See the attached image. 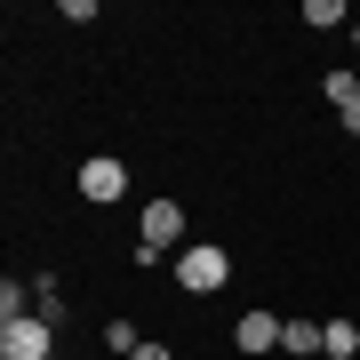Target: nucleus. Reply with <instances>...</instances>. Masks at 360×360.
<instances>
[{
    "instance_id": "nucleus-8",
    "label": "nucleus",
    "mask_w": 360,
    "mask_h": 360,
    "mask_svg": "<svg viewBox=\"0 0 360 360\" xmlns=\"http://www.w3.org/2000/svg\"><path fill=\"white\" fill-rule=\"evenodd\" d=\"M104 345H112V352H120V360H129V352H136V345H144V336H136V321H104Z\"/></svg>"
},
{
    "instance_id": "nucleus-7",
    "label": "nucleus",
    "mask_w": 360,
    "mask_h": 360,
    "mask_svg": "<svg viewBox=\"0 0 360 360\" xmlns=\"http://www.w3.org/2000/svg\"><path fill=\"white\" fill-rule=\"evenodd\" d=\"M304 25H312V32H336V25H352V16L336 8V0H304Z\"/></svg>"
},
{
    "instance_id": "nucleus-5",
    "label": "nucleus",
    "mask_w": 360,
    "mask_h": 360,
    "mask_svg": "<svg viewBox=\"0 0 360 360\" xmlns=\"http://www.w3.org/2000/svg\"><path fill=\"white\" fill-rule=\"evenodd\" d=\"M352 352H360V321H345V312L321 321V360H352Z\"/></svg>"
},
{
    "instance_id": "nucleus-2",
    "label": "nucleus",
    "mask_w": 360,
    "mask_h": 360,
    "mask_svg": "<svg viewBox=\"0 0 360 360\" xmlns=\"http://www.w3.org/2000/svg\"><path fill=\"white\" fill-rule=\"evenodd\" d=\"M0 360H56V321H49V312L0 321Z\"/></svg>"
},
{
    "instance_id": "nucleus-10",
    "label": "nucleus",
    "mask_w": 360,
    "mask_h": 360,
    "mask_svg": "<svg viewBox=\"0 0 360 360\" xmlns=\"http://www.w3.org/2000/svg\"><path fill=\"white\" fill-rule=\"evenodd\" d=\"M336 120H345V136H360V96L345 104V112H336Z\"/></svg>"
},
{
    "instance_id": "nucleus-3",
    "label": "nucleus",
    "mask_w": 360,
    "mask_h": 360,
    "mask_svg": "<svg viewBox=\"0 0 360 360\" xmlns=\"http://www.w3.org/2000/svg\"><path fill=\"white\" fill-rule=\"evenodd\" d=\"M281 336H288V321H281V312H240V321H232V345H240L248 360H281Z\"/></svg>"
},
{
    "instance_id": "nucleus-12",
    "label": "nucleus",
    "mask_w": 360,
    "mask_h": 360,
    "mask_svg": "<svg viewBox=\"0 0 360 360\" xmlns=\"http://www.w3.org/2000/svg\"><path fill=\"white\" fill-rule=\"evenodd\" d=\"M352 49H360V25H352Z\"/></svg>"
},
{
    "instance_id": "nucleus-1",
    "label": "nucleus",
    "mask_w": 360,
    "mask_h": 360,
    "mask_svg": "<svg viewBox=\"0 0 360 360\" xmlns=\"http://www.w3.org/2000/svg\"><path fill=\"white\" fill-rule=\"evenodd\" d=\"M224 281H232V257H224L217 240H193V248H176V288H184V296H217Z\"/></svg>"
},
{
    "instance_id": "nucleus-6",
    "label": "nucleus",
    "mask_w": 360,
    "mask_h": 360,
    "mask_svg": "<svg viewBox=\"0 0 360 360\" xmlns=\"http://www.w3.org/2000/svg\"><path fill=\"white\" fill-rule=\"evenodd\" d=\"M281 360H321V321H288V336H281Z\"/></svg>"
},
{
    "instance_id": "nucleus-4",
    "label": "nucleus",
    "mask_w": 360,
    "mask_h": 360,
    "mask_svg": "<svg viewBox=\"0 0 360 360\" xmlns=\"http://www.w3.org/2000/svg\"><path fill=\"white\" fill-rule=\"evenodd\" d=\"M120 193H129V160H112V153L80 160V200H120Z\"/></svg>"
},
{
    "instance_id": "nucleus-9",
    "label": "nucleus",
    "mask_w": 360,
    "mask_h": 360,
    "mask_svg": "<svg viewBox=\"0 0 360 360\" xmlns=\"http://www.w3.org/2000/svg\"><path fill=\"white\" fill-rule=\"evenodd\" d=\"M321 89H328V104H336V112H345V104L360 96V72H328V80H321Z\"/></svg>"
},
{
    "instance_id": "nucleus-11",
    "label": "nucleus",
    "mask_w": 360,
    "mask_h": 360,
    "mask_svg": "<svg viewBox=\"0 0 360 360\" xmlns=\"http://www.w3.org/2000/svg\"><path fill=\"white\" fill-rule=\"evenodd\" d=\"M129 360H176V352H168V345H136Z\"/></svg>"
}]
</instances>
